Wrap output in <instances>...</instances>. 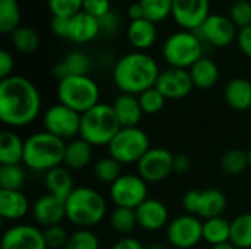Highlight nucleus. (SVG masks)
Masks as SVG:
<instances>
[{"label": "nucleus", "instance_id": "obj_39", "mask_svg": "<svg viewBox=\"0 0 251 249\" xmlns=\"http://www.w3.org/2000/svg\"><path fill=\"white\" fill-rule=\"evenodd\" d=\"M65 249H100V239L91 229H78L69 235Z\"/></svg>", "mask_w": 251, "mask_h": 249}, {"label": "nucleus", "instance_id": "obj_23", "mask_svg": "<svg viewBox=\"0 0 251 249\" xmlns=\"http://www.w3.org/2000/svg\"><path fill=\"white\" fill-rule=\"evenodd\" d=\"M226 205H228V201H226L225 194L216 188H209V189L200 191L196 216L204 220L221 217L224 211L226 210Z\"/></svg>", "mask_w": 251, "mask_h": 249}, {"label": "nucleus", "instance_id": "obj_16", "mask_svg": "<svg viewBox=\"0 0 251 249\" xmlns=\"http://www.w3.org/2000/svg\"><path fill=\"white\" fill-rule=\"evenodd\" d=\"M1 249H49L43 230L32 225H15L1 236Z\"/></svg>", "mask_w": 251, "mask_h": 249}, {"label": "nucleus", "instance_id": "obj_43", "mask_svg": "<svg viewBox=\"0 0 251 249\" xmlns=\"http://www.w3.org/2000/svg\"><path fill=\"white\" fill-rule=\"evenodd\" d=\"M231 21L235 23V26L246 28L251 25V3L247 0H238L231 6L229 12Z\"/></svg>", "mask_w": 251, "mask_h": 249}, {"label": "nucleus", "instance_id": "obj_14", "mask_svg": "<svg viewBox=\"0 0 251 249\" xmlns=\"http://www.w3.org/2000/svg\"><path fill=\"white\" fill-rule=\"evenodd\" d=\"M172 16L185 31L196 32L210 16L209 0H174Z\"/></svg>", "mask_w": 251, "mask_h": 249}, {"label": "nucleus", "instance_id": "obj_24", "mask_svg": "<svg viewBox=\"0 0 251 249\" xmlns=\"http://www.w3.org/2000/svg\"><path fill=\"white\" fill-rule=\"evenodd\" d=\"M44 186L47 189V194H51L63 201H66V198L75 189L71 170L65 166H59V167H54V169L46 172L44 173Z\"/></svg>", "mask_w": 251, "mask_h": 249}, {"label": "nucleus", "instance_id": "obj_3", "mask_svg": "<svg viewBox=\"0 0 251 249\" xmlns=\"http://www.w3.org/2000/svg\"><path fill=\"white\" fill-rule=\"evenodd\" d=\"M66 220L78 229H91L103 222L107 211L106 200L90 186H78L65 201Z\"/></svg>", "mask_w": 251, "mask_h": 249}, {"label": "nucleus", "instance_id": "obj_27", "mask_svg": "<svg viewBox=\"0 0 251 249\" xmlns=\"http://www.w3.org/2000/svg\"><path fill=\"white\" fill-rule=\"evenodd\" d=\"M224 97L231 109L237 112L249 110L251 109V82L244 78L231 79L225 87Z\"/></svg>", "mask_w": 251, "mask_h": 249}, {"label": "nucleus", "instance_id": "obj_18", "mask_svg": "<svg viewBox=\"0 0 251 249\" xmlns=\"http://www.w3.org/2000/svg\"><path fill=\"white\" fill-rule=\"evenodd\" d=\"M138 226L149 232H157L169 225L168 207L156 198H147L137 210Z\"/></svg>", "mask_w": 251, "mask_h": 249}, {"label": "nucleus", "instance_id": "obj_8", "mask_svg": "<svg viewBox=\"0 0 251 249\" xmlns=\"http://www.w3.org/2000/svg\"><path fill=\"white\" fill-rule=\"evenodd\" d=\"M150 148L149 135L138 126L122 128L107 145L109 156L122 166L137 164Z\"/></svg>", "mask_w": 251, "mask_h": 249}, {"label": "nucleus", "instance_id": "obj_9", "mask_svg": "<svg viewBox=\"0 0 251 249\" xmlns=\"http://www.w3.org/2000/svg\"><path fill=\"white\" fill-rule=\"evenodd\" d=\"M109 197L116 207L137 210L149 198V186L140 175H121L110 185Z\"/></svg>", "mask_w": 251, "mask_h": 249}, {"label": "nucleus", "instance_id": "obj_32", "mask_svg": "<svg viewBox=\"0 0 251 249\" xmlns=\"http://www.w3.org/2000/svg\"><path fill=\"white\" fill-rule=\"evenodd\" d=\"M21 10L18 0H0V32L13 34L21 25Z\"/></svg>", "mask_w": 251, "mask_h": 249}, {"label": "nucleus", "instance_id": "obj_6", "mask_svg": "<svg viewBox=\"0 0 251 249\" xmlns=\"http://www.w3.org/2000/svg\"><path fill=\"white\" fill-rule=\"evenodd\" d=\"M57 98L59 103L82 114L100 103V88L88 75H71L59 81Z\"/></svg>", "mask_w": 251, "mask_h": 249}, {"label": "nucleus", "instance_id": "obj_4", "mask_svg": "<svg viewBox=\"0 0 251 249\" xmlns=\"http://www.w3.org/2000/svg\"><path fill=\"white\" fill-rule=\"evenodd\" d=\"M66 142L47 131H40L25 139L24 160L25 167L32 172H49L63 164Z\"/></svg>", "mask_w": 251, "mask_h": 249}, {"label": "nucleus", "instance_id": "obj_36", "mask_svg": "<svg viewBox=\"0 0 251 249\" xmlns=\"http://www.w3.org/2000/svg\"><path fill=\"white\" fill-rule=\"evenodd\" d=\"M144 10V18L159 23L172 15L174 0H138Z\"/></svg>", "mask_w": 251, "mask_h": 249}, {"label": "nucleus", "instance_id": "obj_11", "mask_svg": "<svg viewBox=\"0 0 251 249\" xmlns=\"http://www.w3.org/2000/svg\"><path fill=\"white\" fill-rule=\"evenodd\" d=\"M168 242L176 249H191L203 241V222L193 214H182L166 226Z\"/></svg>", "mask_w": 251, "mask_h": 249}, {"label": "nucleus", "instance_id": "obj_38", "mask_svg": "<svg viewBox=\"0 0 251 249\" xmlns=\"http://www.w3.org/2000/svg\"><path fill=\"white\" fill-rule=\"evenodd\" d=\"M121 166L113 157H103L94 164V176L100 183L112 185L121 176Z\"/></svg>", "mask_w": 251, "mask_h": 249}, {"label": "nucleus", "instance_id": "obj_29", "mask_svg": "<svg viewBox=\"0 0 251 249\" xmlns=\"http://www.w3.org/2000/svg\"><path fill=\"white\" fill-rule=\"evenodd\" d=\"M194 87L200 90H209L216 85L219 79V69L218 65L209 59V57H201L197 60L190 69H188Z\"/></svg>", "mask_w": 251, "mask_h": 249}, {"label": "nucleus", "instance_id": "obj_47", "mask_svg": "<svg viewBox=\"0 0 251 249\" xmlns=\"http://www.w3.org/2000/svg\"><path fill=\"white\" fill-rule=\"evenodd\" d=\"M237 41L240 45V50L251 59V25L241 28L237 35Z\"/></svg>", "mask_w": 251, "mask_h": 249}, {"label": "nucleus", "instance_id": "obj_52", "mask_svg": "<svg viewBox=\"0 0 251 249\" xmlns=\"http://www.w3.org/2000/svg\"><path fill=\"white\" fill-rule=\"evenodd\" d=\"M210 249H238L231 241H228V242H224V244H218V245H213V247H210Z\"/></svg>", "mask_w": 251, "mask_h": 249}, {"label": "nucleus", "instance_id": "obj_48", "mask_svg": "<svg viewBox=\"0 0 251 249\" xmlns=\"http://www.w3.org/2000/svg\"><path fill=\"white\" fill-rule=\"evenodd\" d=\"M51 32L59 38H68V28H69V18L53 16L51 19Z\"/></svg>", "mask_w": 251, "mask_h": 249}, {"label": "nucleus", "instance_id": "obj_54", "mask_svg": "<svg viewBox=\"0 0 251 249\" xmlns=\"http://www.w3.org/2000/svg\"><path fill=\"white\" fill-rule=\"evenodd\" d=\"M247 156H249V164H250L251 167V145L250 148H249V151H247Z\"/></svg>", "mask_w": 251, "mask_h": 249}, {"label": "nucleus", "instance_id": "obj_12", "mask_svg": "<svg viewBox=\"0 0 251 249\" xmlns=\"http://www.w3.org/2000/svg\"><path fill=\"white\" fill-rule=\"evenodd\" d=\"M174 158L175 156L166 148H150L137 163V172L147 183H159L174 172Z\"/></svg>", "mask_w": 251, "mask_h": 249}, {"label": "nucleus", "instance_id": "obj_42", "mask_svg": "<svg viewBox=\"0 0 251 249\" xmlns=\"http://www.w3.org/2000/svg\"><path fill=\"white\" fill-rule=\"evenodd\" d=\"M43 235H44V241L49 249H65L66 242L69 239V233L60 225L44 227Z\"/></svg>", "mask_w": 251, "mask_h": 249}, {"label": "nucleus", "instance_id": "obj_20", "mask_svg": "<svg viewBox=\"0 0 251 249\" xmlns=\"http://www.w3.org/2000/svg\"><path fill=\"white\" fill-rule=\"evenodd\" d=\"M29 201L22 191L0 189V216L9 222L24 219L29 211Z\"/></svg>", "mask_w": 251, "mask_h": 249}, {"label": "nucleus", "instance_id": "obj_37", "mask_svg": "<svg viewBox=\"0 0 251 249\" xmlns=\"http://www.w3.org/2000/svg\"><path fill=\"white\" fill-rule=\"evenodd\" d=\"M12 43L13 47L24 53V54H29L34 53L38 45H40V37L38 34L29 28V26H19L13 34H12Z\"/></svg>", "mask_w": 251, "mask_h": 249}, {"label": "nucleus", "instance_id": "obj_5", "mask_svg": "<svg viewBox=\"0 0 251 249\" xmlns=\"http://www.w3.org/2000/svg\"><path fill=\"white\" fill-rule=\"evenodd\" d=\"M122 129L112 104L99 103L82 113L79 136L93 147H107Z\"/></svg>", "mask_w": 251, "mask_h": 249}, {"label": "nucleus", "instance_id": "obj_7", "mask_svg": "<svg viewBox=\"0 0 251 249\" xmlns=\"http://www.w3.org/2000/svg\"><path fill=\"white\" fill-rule=\"evenodd\" d=\"M162 53L171 68L188 70L203 57V41L193 31H179L166 38Z\"/></svg>", "mask_w": 251, "mask_h": 249}, {"label": "nucleus", "instance_id": "obj_41", "mask_svg": "<svg viewBox=\"0 0 251 249\" xmlns=\"http://www.w3.org/2000/svg\"><path fill=\"white\" fill-rule=\"evenodd\" d=\"M84 0H47L49 9L53 16L71 18L82 10Z\"/></svg>", "mask_w": 251, "mask_h": 249}, {"label": "nucleus", "instance_id": "obj_17", "mask_svg": "<svg viewBox=\"0 0 251 249\" xmlns=\"http://www.w3.org/2000/svg\"><path fill=\"white\" fill-rule=\"evenodd\" d=\"M31 214L35 223L43 227L60 225V222L66 219L65 201L51 194H44L32 204Z\"/></svg>", "mask_w": 251, "mask_h": 249}, {"label": "nucleus", "instance_id": "obj_53", "mask_svg": "<svg viewBox=\"0 0 251 249\" xmlns=\"http://www.w3.org/2000/svg\"><path fill=\"white\" fill-rule=\"evenodd\" d=\"M146 249H168L163 244H151V245H149Z\"/></svg>", "mask_w": 251, "mask_h": 249}, {"label": "nucleus", "instance_id": "obj_34", "mask_svg": "<svg viewBox=\"0 0 251 249\" xmlns=\"http://www.w3.org/2000/svg\"><path fill=\"white\" fill-rule=\"evenodd\" d=\"M221 167L225 173H228L231 176L240 175L247 167H250L249 156L246 151H243L240 148H231V150L225 151L224 156L221 157Z\"/></svg>", "mask_w": 251, "mask_h": 249}, {"label": "nucleus", "instance_id": "obj_22", "mask_svg": "<svg viewBox=\"0 0 251 249\" xmlns=\"http://www.w3.org/2000/svg\"><path fill=\"white\" fill-rule=\"evenodd\" d=\"M91 69L90 57L82 51H69L62 60L56 62L53 66V76L62 81L71 75H88Z\"/></svg>", "mask_w": 251, "mask_h": 249}, {"label": "nucleus", "instance_id": "obj_1", "mask_svg": "<svg viewBox=\"0 0 251 249\" xmlns=\"http://www.w3.org/2000/svg\"><path fill=\"white\" fill-rule=\"evenodd\" d=\"M41 112V95L37 87L21 75L0 81V120L16 129L31 125Z\"/></svg>", "mask_w": 251, "mask_h": 249}, {"label": "nucleus", "instance_id": "obj_46", "mask_svg": "<svg viewBox=\"0 0 251 249\" xmlns=\"http://www.w3.org/2000/svg\"><path fill=\"white\" fill-rule=\"evenodd\" d=\"M13 57L7 50H1L0 51V79H6L9 76H12V70H13Z\"/></svg>", "mask_w": 251, "mask_h": 249}, {"label": "nucleus", "instance_id": "obj_40", "mask_svg": "<svg viewBox=\"0 0 251 249\" xmlns=\"http://www.w3.org/2000/svg\"><path fill=\"white\" fill-rule=\"evenodd\" d=\"M138 101H140V106L143 109V113L157 114L165 107L166 98L156 87H153V88H149L144 92H141L138 95Z\"/></svg>", "mask_w": 251, "mask_h": 249}, {"label": "nucleus", "instance_id": "obj_19", "mask_svg": "<svg viewBox=\"0 0 251 249\" xmlns=\"http://www.w3.org/2000/svg\"><path fill=\"white\" fill-rule=\"evenodd\" d=\"M99 35H100V25L97 18L88 15L84 10L69 18L68 40H71L72 43L85 44L93 41Z\"/></svg>", "mask_w": 251, "mask_h": 249}, {"label": "nucleus", "instance_id": "obj_25", "mask_svg": "<svg viewBox=\"0 0 251 249\" xmlns=\"http://www.w3.org/2000/svg\"><path fill=\"white\" fill-rule=\"evenodd\" d=\"M128 41L132 47H135L138 51L150 48L157 38V28L156 23L143 18L138 21H131L128 31H126Z\"/></svg>", "mask_w": 251, "mask_h": 249}, {"label": "nucleus", "instance_id": "obj_31", "mask_svg": "<svg viewBox=\"0 0 251 249\" xmlns=\"http://www.w3.org/2000/svg\"><path fill=\"white\" fill-rule=\"evenodd\" d=\"M231 242L238 249H251V213L240 214L231 222Z\"/></svg>", "mask_w": 251, "mask_h": 249}, {"label": "nucleus", "instance_id": "obj_45", "mask_svg": "<svg viewBox=\"0 0 251 249\" xmlns=\"http://www.w3.org/2000/svg\"><path fill=\"white\" fill-rule=\"evenodd\" d=\"M99 25H100V34L113 35L119 29V18L116 16V13L110 10L104 16L99 18Z\"/></svg>", "mask_w": 251, "mask_h": 249}, {"label": "nucleus", "instance_id": "obj_35", "mask_svg": "<svg viewBox=\"0 0 251 249\" xmlns=\"http://www.w3.org/2000/svg\"><path fill=\"white\" fill-rule=\"evenodd\" d=\"M26 182V173L22 164L0 166V188L7 191H21Z\"/></svg>", "mask_w": 251, "mask_h": 249}, {"label": "nucleus", "instance_id": "obj_49", "mask_svg": "<svg viewBox=\"0 0 251 249\" xmlns=\"http://www.w3.org/2000/svg\"><path fill=\"white\" fill-rule=\"evenodd\" d=\"M110 249H146V247L138 239L125 236V238H121L119 241H116Z\"/></svg>", "mask_w": 251, "mask_h": 249}, {"label": "nucleus", "instance_id": "obj_28", "mask_svg": "<svg viewBox=\"0 0 251 249\" xmlns=\"http://www.w3.org/2000/svg\"><path fill=\"white\" fill-rule=\"evenodd\" d=\"M93 160V145L82 138L72 139L66 144L63 164L69 170H82Z\"/></svg>", "mask_w": 251, "mask_h": 249}, {"label": "nucleus", "instance_id": "obj_13", "mask_svg": "<svg viewBox=\"0 0 251 249\" xmlns=\"http://www.w3.org/2000/svg\"><path fill=\"white\" fill-rule=\"evenodd\" d=\"M235 28L237 26L231 18L213 13L196 31V34L201 38V41H207L215 47H228L238 35Z\"/></svg>", "mask_w": 251, "mask_h": 249}, {"label": "nucleus", "instance_id": "obj_33", "mask_svg": "<svg viewBox=\"0 0 251 249\" xmlns=\"http://www.w3.org/2000/svg\"><path fill=\"white\" fill-rule=\"evenodd\" d=\"M109 223H110V227L116 233H119V235H128V233H131L135 229V226H138L135 210L124 208V207H116L110 213Z\"/></svg>", "mask_w": 251, "mask_h": 249}, {"label": "nucleus", "instance_id": "obj_44", "mask_svg": "<svg viewBox=\"0 0 251 249\" xmlns=\"http://www.w3.org/2000/svg\"><path fill=\"white\" fill-rule=\"evenodd\" d=\"M82 10L99 19L110 12V0H84Z\"/></svg>", "mask_w": 251, "mask_h": 249}, {"label": "nucleus", "instance_id": "obj_50", "mask_svg": "<svg viewBox=\"0 0 251 249\" xmlns=\"http://www.w3.org/2000/svg\"><path fill=\"white\" fill-rule=\"evenodd\" d=\"M191 169V160L185 154H178L174 158V172L178 175H184Z\"/></svg>", "mask_w": 251, "mask_h": 249}, {"label": "nucleus", "instance_id": "obj_15", "mask_svg": "<svg viewBox=\"0 0 251 249\" xmlns=\"http://www.w3.org/2000/svg\"><path fill=\"white\" fill-rule=\"evenodd\" d=\"M156 88L165 95L166 100H181L193 91L194 84L187 69L169 68L160 72Z\"/></svg>", "mask_w": 251, "mask_h": 249}, {"label": "nucleus", "instance_id": "obj_26", "mask_svg": "<svg viewBox=\"0 0 251 249\" xmlns=\"http://www.w3.org/2000/svg\"><path fill=\"white\" fill-rule=\"evenodd\" d=\"M25 141L12 129H4L0 134V164L13 166L24 160Z\"/></svg>", "mask_w": 251, "mask_h": 249}, {"label": "nucleus", "instance_id": "obj_30", "mask_svg": "<svg viewBox=\"0 0 251 249\" xmlns=\"http://www.w3.org/2000/svg\"><path fill=\"white\" fill-rule=\"evenodd\" d=\"M203 241L210 247L231 241V222L224 216L203 222Z\"/></svg>", "mask_w": 251, "mask_h": 249}, {"label": "nucleus", "instance_id": "obj_2", "mask_svg": "<svg viewBox=\"0 0 251 249\" xmlns=\"http://www.w3.org/2000/svg\"><path fill=\"white\" fill-rule=\"evenodd\" d=\"M160 72L157 62L150 54L132 51L115 63L112 76L121 92L138 97L146 90L156 87Z\"/></svg>", "mask_w": 251, "mask_h": 249}, {"label": "nucleus", "instance_id": "obj_51", "mask_svg": "<svg viewBox=\"0 0 251 249\" xmlns=\"http://www.w3.org/2000/svg\"><path fill=\"white\" fill-rule=\"evenodd\" d=\"M128 16L132 19V21H138V19H143L144 18V10L141 7V4L137 1V3H132L129 7H128Z\"/></svg>", "mask_w": 251, "mask_h": 249}, {"label": "nucleus", "instance_id": "obj_10", "mask_svg": "<svg viewBox=\"0 0 251 249\" xmlns=\"http://www.w3.org/2000/svg\"><path fill=\"white\" fill-rule=\"evenodd\" d=\"M81 117V113L66 107L62 103H57L46 110L43 116V126L49 134L66 141L79 135Z\"/></svg>", "mask_w": 251, "mask_h": 249}, {"label": "nucleus", "instance_id": "obj_21", "mask_svg": "<svg viewBox=\"0 0 251 249\" xmlns=\"http://www.w3.org/2000/svg\"><path fill=\"white\" fill-rule=\"evenodd\" d=\"M113 110L122 128H135L138 126L143 117V109L140 106L138 97L132 94L121 92L113 101Z\"/></svg>", "mask_w": 251, "mask_h": 249}]
</instances>
